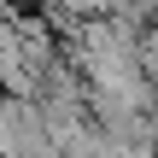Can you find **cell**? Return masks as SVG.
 Masks as SVG:
<instances>
[{"label":"cell","mask_w":158,"mask_h":158,"mask_svg":"<svg viewBox=\"0 0 158 158\" xmlns=\"http://www.w3.org/2000/svg\"><path fill=\"white\" fill-rule=\"evenodd\" d=\"M0 94H35V70L23 64L18 53V35H12V18L0 12Z\"/></svg>","instance_id":"1"}]
</instances>
